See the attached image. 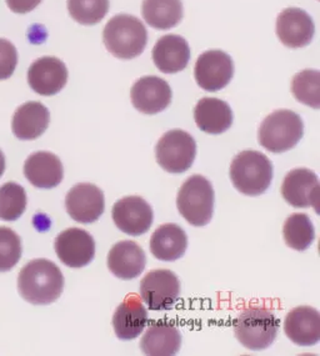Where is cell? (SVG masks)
I'll use <instances>...</instances> for the list:
<instances>
[{
    "instance_id": "1",
    "label": "cell",
    "mask_w": 320,
    "mask_h": 356,
    "mask_svg": "<svg viewBox=\"0 0 320 356\" xmlns=\"http://www.w3.org/2000/svg\"><path fill=\"white\" fill-rule=\"evenodd\" d=\"M19 293L34 305H48L61 298L64 277L58 265L47 259H35L25 265L18 277Z\"/></svg>"
},
{
    "instance_id": "2",
    "label": "cell",
    "mask_w": 320,
    "mask_h": 356,
    "mask_svg": "<svg viewBox=\"0 0 320 356\" xmlns=\"http://www.w3.org/2000/svg\"><path fill=\"white\" fill-rule=\"evenodd\" d=\"M103 40L111 56L129 60L144 51L148 33L139 19L129 14H119L105 25Z\"/></svg>"
},
{
    "instance_id": "3",
    "label": "cell",
    "mask_w": 320,
    "mask_h": 356,
    "mask_svg": "<svg viewBox=\"0 0 320 356\" xmlns=\"http://www.w3.org/2000/svg\"><path fill=\"white\" fill-rule=\"evenodd\" d=\"M230 180L241 194L258 197L271 186L273 164L269 158L260 152L244 150L232 161Z\"/></svg>"
},
{
    "instance_id": "4",
    "label": "cell",
    "mask_w": 320,
    "mask_h": 356,
    "mask_svg": "<svg viewBox=\"0 0 320 356\" xmlns=\"http://www.w3.org/2000/svg\"><path fill=\"white\" fill-rule=\"evenodd\" d=\"M278 330L279 320L265 307H248L234 321L235 337L249 350L268 349L277 339Z\"/></svg>"
},
{
    "instance_id": "5",
    "label": "cell",
    "mask_w": 320,
    "mask_h": 356,
    "mask_svg": "<svg viewBox=\"0 0 320 356\" xmlns=\"http://www.w3.org/2000/svg\"><path fill=\"white\" fill-rule=\"evenodd\" d=\"M304 136L302 118L288 109L274 111L265 118L258 131L259 144L271 153H285Z\"/></svg>"
},
{
    "instance_id": "6",
    "label": "cell",
    "mask_w": 320,
    "mask_h": 356,
    "mask_svg": "<svg viewBox=\"0 0 320 356\" xmlns=\"http://www.w3.org/2000/svg\"><path fill=\"white\" fill-rule=\"evenodd\" d=\"M214 189L203 175H191L179 189L177 207L179 213L194 227L209 224L214 213Z\"/></svg>"
},
{
    "instance_id": "7",
    "label": "cell",
    "mask_w": 320,
    "mask_h": 356,
    "mask_svg": "<svg viewBox=\"0 0 320 356\" xmlns=\"http://www.w3.org/2000/svg\"><path fill=\"white\" fill-rule=\"evenodd\" d=\"M197 155V143L184 130L166 131L155 147L157 161L166 172L180 174L191 169Z\"/></svg>"
},
{
    "instance_id": "8",
    "label": "cell",
    "mask_w": 320,
    "mask_h": 356,
    "mask_svg": "<svg viewBox=\"0 0 320 356\" xmlns=\"http://www.w3.org/2000/svg\"><path fill=\"white\" fill-rule=\"evenodd\" d=\"M234 75L233 59L222 50H208L198 58L194 76L207 92H218L228 86Z\"/></svg>"
},
{
    "instance_id": "9",
    "label": "cell",
    "mask_w": 320,
    "mask_h": 356,
    "mask_svg": "<svg viewBox=\"0 0 320 356\" xmlns=\"http://www.w3.org/2000/svg\"><path fill=\"white\" fill-rule=\"evenodd\" d=\"M180 280L170 270L157 269L143 277L141 296L153 312L168 310L178 300Z\"/></svg>"
},
{
    "instance_id": "10",
    "label": "cell",
    "mask_w": 320,
    "mask_h": 356,
    "mask_svg": "<svg viewBox=\"0 0 320 356\" xmlns=\"http://www.w3.org/2000/svg\"><path fill=\"white\" fill-rule=\"evenodd\" d=\"M111 216L118 229L131 236L148 233L154 219L152 207L138 195L118 200L113 207Z\"/></svg>"
},
{
    "instance_id": "11",
    "label": "cell",
    "mask_w": 320,
    "mask_h": 356,
    "mask_svg": "<svg viewBox=\"0 0 320 356\" xmlns=\"http://www.w3.org/2000/svg\"><path fill=\"white\" fill-rule=\"evenodd\" d=\"M54 248L63 264L74 269L90 264L95 257V241L90 234L79 227H70L59 234Z\"/></svg>"
},
{
    "instance_id": "12",
    "label": "cell",
    "mask_w": 320,
    "mask_h": 356,
    "mask_svg": "<svg viewBox=\"0 0 320 356\" xmlns=\"http://www.w3.org/2000/svg\"><path fill=\"white\" fill-rule=\"evenodd\" d=\"M319 179L307 168L290 170L284 178L282 195L287 203L294 208H314L318 213Z\"/></svg>"
},
{
    "instance_id": "13",
    "label": "cell",
    "mask_w": 320,
    "mask_h": 356,
    "mask_svg": "<svg viewBox=\"0 0 320 356\" xmlns=\"http://www.w3.org/2000/svg\"><path fill=\"white\" fill-rule=\"evenodd\" d=\"M172 89L166 80L155 75L136 80L130 90L131 103L143 114L154 115L166 111L172 102Z\"/></svg>"
},
{
    "instance_id": "14",
    "label": "cell",
    "mask_w": 320,
    "mask_h": 356,
    "mask_svg": "<svg viewBox=\"0 0 320 356\" xmlns=\"http://www.w3.org/2000/svg\"><path fill=\"white\" fill-rule=\"evenodd\" d=\"M65 208L73 220L90 224L104 213V193L97 185L77 184L67 194Z\"/></svg>"
},
{
    "instance_id": "15",
    "label": "cell",
    "mask_w": 320,
    "mask_h": 356,
    "mask_svg": "<svg viewBox=\"0 0 320 356\" xmlns=\"http://www.w3.org/2000/svg\"><path fill=\"white\" fill-rule=\"evenodd\" d=\"M314 22L299 8H288L278 15L277 35L288 48L298 49L310 44L314 37Z\"/></svg>"
},
{
    "instance_id": "16",
    "label": "cell",
    "mask_w": 320,
    "mask_h": 356,
    "mask_svg": "<svg viewBox=\"0 0 320 356\" xmlns=\"http://www.w3.org/2000/svg\"><path fill=\"white\" fill-rule=\"evenodd\" d=\"M68 69L56 56H43L33 63L28 70V83L37 94L56 95L67 86Z\"/></svg>"
},
{
    "instance_id": "17",
    "label": "cell",
    "mask_w": 320,
    "mask_h": 356,
    "mask_svg": "<svg viewBox=\"0 0 320 356\" xmlns=\"http://www.w3.org/2000/svg\"><path fill=\"white\" fill-rule=\"evenodd\" d=\"M285 335L299 346H312L320 340V314L314 307H298L290 310L284 321Z\"/></svg>"
},
{
    "instance_id": "18",
    "label": "cell",
    "mask_w": 320,
    "mask_h": 356,
    "mask_svg": "<svg viewBox=\"0 0 320 356\" xmlns=\"http://www.w3.org/2000/svg\"><path fill=\"white\" fill-rule=\"evenodd\" d=\"M147 264V257L141 245L124 240L113 246L108 254V268L113 275L122 280H131L142 274Z\"/></svg>"
},
{
    "instance_id": "19",
    "label": "cell",
    "mask_w": 320,
    "mask_h": 356,
    "mask_svg": "<svg viewBox=\"0 0 320 356\" xmlns=\"http://www.w3.org/2000/svg\"><path fill=\"white\" fill-rule=\"evenodd\" d=\"M180 346L182 335L178 327L166 319L152 321L141 341L143 353L149 356L175 355Z\"/></svg>"
},
{
    "instance_id": "20",
    "label": "cell",
    "mask_w": 320,
    "mask_h": 356,
    "mask_svg": "<svg viewBox=\"0 0 320 356\" xmlns=\"http://www.w3.org/2000/svg\"><path fill=\"white\" fill-rule=\"evenodd\" d=\"M148 324V310L136 295H131L117 307L113 327L118 339L128 341L138 338Z\"/></svg>"
},
{
    "instance_id": "21",
    "label": "cell",
    "mask_w": 320,
    "mask_h": 356,
    "mask_svg": "<svg viewBox=\"0 0 320 356\" xmlns=\"http://www.w3.org/2000/svg\"><path fill=\"white\" fill-rule=\"evenodd\" d=\"M25 178L39 189H51L62 183L64 169L56 154L37 152L24 164Z\"/></svg>"
},
{
    "instance_id": "22",
    "label": "cell",
    "mask_w": 320,
    "mask_h": 356,
    "mask_svg": "<svg viewBox=\"0 0 320 356\" xmlns=\"http://www.w3.org/2000/svg\"><path fill=\"white\" fill-rule=\"evenodd\" d=\"M153 60L155 67L163 73H179L188 67L191 60V48L184 38L180 35H164L154 45Z\"/></svg>"
},
{
    "instance_id": "23",
    "label": "cell",
    "mask_w": 320,
    "mask_h": 356,
    "mask_svg": "<svg viewBox=\"0 0 320 356\" xmlns=\"http://www.w3.org/2000/svg\"><path fill=\"white\" fill-rule=\"evenodd\" d=\"M50 114L48 108L38 102L20 105L13 117L12 129L20 140H35L48 129Z\"/></svg>"
},
{
    "instance_id": "24",
    "label": "cell",
    "mask_w": 320,
    "mask_h": 356,
    "mask_svg": "<svg viewBox=\"0 0 320 356\" xmlns=\"http://www.w3.org/2000/svg\"><path fill=\"white\" fill-rule=\"evenodd\" d=\"M198 128L208 134H222L233 124V111L228 103L218 98H203L194 109Z\"/></svg>"
},
{
    "instance_id": "25",
    "label": "cell",
    "mask_w": 320,
    "mask_h": 356,
    "mask_svg": "<svg viewBox=\"0 0 320 356\" xmlns=\"http://www.w3.org/2000/svg\"><path fill=\"white\" fill-rule=\"evenodd\" d=\"M150 252L161 261H174L184 255L188 236L184 229L177 224H164L157 227L149 243Z\"/></svg>"
},
{
    "instance_id": "26",
    "label": "cell",
    "mask_w": 320,
    "mask_h": 356,
    "mask_svg": "<svg viewBox=\"0 0 320 356\" xmlns=\"http://www.w3.org/2000/svg\"><path fill=\"white\" fill-rule=\"evenodd\" d=\"M143 18L154 29H170L183 19V3L182 0H144Z\"/></svg>"
},
{
    "instance_id": "27",
    "label": "cell",
    "mask_w": 320,
    "mask_h": 356,
    "mask_svg": "<svg viewBox=\"0 0 320 356\" xmlns=\"http://www.w3.org/2000/svg\"><path fill=\"white\" fill-rule=\"evenodd\" d=\"M283 236L289 248L304 252L314 241V225L307 214H291L284 222Z\"/></svg>"
},
{
    "instance_id": "28",
    "label": "cell",
    "mask_w": 320,
    "mask_h": 356,
    "mask_svg": "<svg viewBox=\"0 0 320 356\" xmlns=\"http://www.w3.org/2000/svg\"><path fill=\"white\" fill-rule=\"evenodd\" d=\"M291 92L294 98L303 104L319 109L320 74L318 70H303L296 74L291 80Z\"/></svg>"
},
{
    "instance_id": "29",
    "label": "cell",
    "mask_w": 320,
    "mask_h": 356,
    "mask_svg": "<svg viewBox=\"0 0 320 356\" xmlns=\"http://www.w3.org/2000/svg\"><path fill=\"white\" fill-rule=\"evenodd\" d=\"M26 208L24 188L17 183H6L0 188V219L14 221L19 219Z\"/></svg>"
},
{
    "instance_id": "30",
    "label": "cell",
    "mask_w": 320,
    "mask_h": 356,
    "mask_svg": "<svg viewBox=\"0 0 320 356\" xmlns=\"http://www.w3.org/2000/svg\"><path fill=\"white\" fill-rule=\"evenodd\" d=\"M68 10L79 24H98L109 10V0H68Z\"/></svg>"
},
{
    "instance_id": "31",
    "label": "cell",
    "mask_w": 320,
    "mask_h": 356,
    "mask_svg": "<svg viewBox=\"0 0 320 356\" xmlns=\"http://www.w3.org/2000/svg\"><path fill=\"white\" fill-rule=\"evenodd\" d=\"M22 257V240L12 229L0 227V271L12 270Z\"/></svg>"
},
{
    "instance_id": "32",
    "label": "cell",
    "mask_w": 320,
    "mask_h": 356,
    "mask_svg": "<svg viewBox=\"0 0 320 356\" xmlns=\"http://www.w3.org/2000/svg\"><path fill=\"white\" fill-rule=\"evenodd\" d=\"M18 64V51L6 39H0V80L9 79Z\"/></svg>"
},
{
    "instance_id": "33",
    "label": "cell",
    "mask_w": 320,
    "mask_h": 356,
    "mask_svg": "<svg viewBox=\"0 0 320 356\" xmlns=\"http://www.w3.org/2000/svg\"><path fill=\"white\" fill-rule=\"evenodd\" d=\"M42 3V0H6V6L14 13L25 14L31 12Z\"/></svg>"
},
{
    "instance_id": "34",
    "label": "cell",
    "mask_w": 320,
    "mask_h": 356,
    "mask_svg": "<svg viewBox=\"0 0 320 356\" xmlns=\"http://www.w3.org/2000/svg\"><path fill=\"white\" fill-rule=\"evenodd\" d=\"M4 170H6V156H4L3 152L0 150V178L4 174Z\"/></svg>"
}]
</instances>
